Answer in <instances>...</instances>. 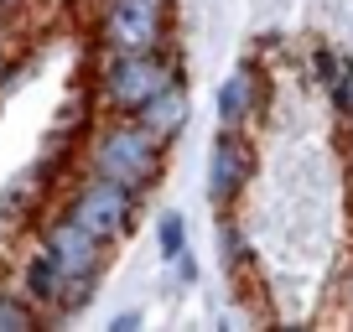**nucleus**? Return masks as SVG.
<instances>
[{"label": "nucleus", "mask_w": 353, "mask_h": 332, "mask_svg": "<svg viewBox=\"0 0 353 332\" xmlns=\"http://www.w3.org/2000/svg\"><path fill=\"white\" fill-rule=\"evenodd\" d=\"M42 249L63 265V276L68 280H99V270H104V249L110 244L99 239V234H88L83 223H73L63 213V218H52L42 229Z\"/></svg>", "instance_id": "nucleus-6"}, {"label": "nucleus", "mask_w": 353, "mask_h": 332, "mask_svg": "<svg viewBox=\"0 0 353 332\" xmlns=\"http://www.w3.org/2000/svg\"><path fill=\"white\" fill-rule=\"evenodd\" d=\"M141 327V311H120V317L110 322V332H135Z\"/></svg>", "instance_id": "nucleus-15"}, {"label": "nucleus", "mask_w": 353, "mask_h": 332, "mask_svg": "<svg viewBox=\"0 0 353 332\" xmlns=\"http://www.w3.org/2000/svg\"><path fill=\"white\" fill-rule=\"evenodd\" d=\"M343 63H348V52H338V47H312L307 52V68H312V78H317L322 89L343 73Z\"/></svg>", "instance_id": "nucleus-12"}, {"label": "nucleus", "mask_w": 353, "mask_h": 332, "mask_svg": "<svg viewBox=\"0 0 353 332\" xmlns=\"http://www.w3.org/2000/svg\"><path fill=\"white\" fill-rule=\"evenodd\" d=\"M156 239H161V255L176 260L182 249H188V223H182V213H161V223H156Z\"/></svg>", "instance_id": "nucleus-13"}, {"label": "nucleus", "mask_w": 353, "mask_h": 332, "mask_svg": "<svg viewBox=\"0 0 353 332\" xmlns=\"http://www.w3.org/2000/svg\"><path fill=\"white\" fill-rule=\"evenodd\" d=\"M11 6H21V0H0V11H11Z\"/></svg>", "instance_id": "nucleus-18"}, {"label": "nucleus", "mask_w": 353, "mask_h": 332, "mask_svg": "<svg viewBox=\"0 0 353 332\" xmlns=\"http://www.w3.org/2000/svg\"><path fill=\"white\" fill-rule=\"evenodd\" d=\"M343 156H348V172H353V120H348V130H343Z\"/></svg>", "instance_id": "nucleus-16"}, {"label": "nucleus", "mask_w": 353, "mask_h": 332, "mask_svg": "<svg viewBox=\"0 0 353 332\" xmlns=\"http://www.w3.org/2000/svg\"><path fill=\"white\" fill-rule=\"evenodd\" d=\"M348 301H353V265H348Z\"/></svg>", "instance_id": "nucleus-19"}, {"label": "nucleus", "mask_w": 353, "mask_h": 332, "mask_svg": "<svg viewBox=\"0 0 353 332\" xmlns=\"http://www.w3.org/2000/svg\"><path fill=\"white\" fill-rule=\"evenodd\" d=\"M42 322H47V311L26 291H0V332H37Z\"/></svg>", "instance_id": "nucleus-10"}, {"label": "nucleus", "mask_w": 353, "mask_h": 332, "mask_svg": "<svg viewBox=\"0 0 353 332\" xmlns=\"http://www.w3.org/2000/svg\"><path fill=\"white\" fill-rule=\"evenodd\" d=\"M68 286H73V280L63 276V265H57V260L47 255L42 244H37V255L21 265V291H26V296H32L42 311H52V317H57V311H63V296H68Z\"/></svg>", "instance_id": "nucleus-9"}, {"label": "nucleus", "mask_w": 353, "mask_h": 332, "mask_svg": "<svg viewBox=\"0 0 353 332\" xmlns=\"http://www.w3.org/2000/svg\"><path fill=\"white\" fill-rule=\"evenodd\" d=\"M327 99H332V110H338L343 120H353V57L343 63V73L327 83Z\"/></svg>", "instance_id": "nucleus-14"}, {"label": "nucleus", "mask_w": 353, "mask_h": 332, "mask_svg": "<svg viewBox=\"0 0 353 332\" xmlns=\"http://www.w3.org/2000/svg\"><path fill=\"white\" fill-rule=\"evenodd\" d=\"M219 265L229 270V276H244V270L254 265L250 239H244V234H239V223H229V218H219Z\"/></svg>", "instance_id": "nucleus-11"}, {"label": "nucleus", "mask_w": 353, "mask_h": 332, "mask_svg": "<svg viewBox=\"0 0 353 332\" xmlns=\"http://www.w3.org/2000/svg\"><path fill=\"white\" fill-rule=\"evenodd\" d=\"M254 182V145L244 141V130H219L208 151V198L213 208H234L244 198V187Z\"/></svg>", "instance_id": "nucleus-5"}, {"label": "nucleus", "mask_w": 353, "mask_h": 332, "mask_svg": "<svg viewBox=\"0 0 353 332\" xmlns=\"http://www.w3.org/2000/svg\"><path fill=\"white\" fill-rule=\"evenodd\" d=\"M104 52H161L172 47V0H104Z\"/></svg>", "instance_id": "nucleus-4"}, {"label": "nucleus", "mask_w": 353, "mask_h": 332, "mask_svg": "<svg viewBox=\"0 0 353 332\" xmlns=\"http://www.w3.org/2000/svg\"><path fill=\"white\" fill-rule=\"evenodd\" d=\"M166 151L172 145L141 125V114H114V120L99 125V135L88 141V172H99V177H114L135 192H151L166 172Z\"/></svg>", "instance_id": "nucleus-1"}, {"label": "nucleus", "mask_w": 353, "mask_h": 332, "mask_svg": "<svg viewBox=\"0 0 353 332\" xmlns=\"http://www.w3.org/2000/svg\"><path fill=\"white\" fill-rule=\"evenodd\" d=\"M265 110V89H260V68L239 63L219 89V130H244L254 114Z\"/></svg>", "instance_id": "nucleus-7"}, {"label": "nucleus", "mask_w": 353, "mask_h": 332, "mask_svg": "<svg viewBox=\"0 0 353 332\" xmlns=\"http://www.w3.org/2000/svg\"><path fill=\"white\" fill-rule=\"evenodd\" d=\"M63 213L73 223H83L88 234H99L104 244H120L125 234L135 229V213H141V192L125 187L114 177H99V172H88L73 192H68Z\"/></svg>", "instance_id": "nucleus-3"}, {"label": "nucleus", "mask_w": 353, "mask_h": 332, "mask_svg": "<svg viewBox=\"0 0 353 332\" xmlns=\"http://www.w3.org/2000/svg\"><path fill=\"white\" fill-rule=\"evenodd\" d=\"M135 114H141V125H151V130L172 145L176 135L188 130V78H172L166 89H156Z\"/></svg>", "instance_id": "nucleus-8"}, {"label": "nucleus", "mask_w": 353, "mask_h": 332, "mask_svg": "<svg viewBox=\"0 0 353 332\" xmlns=\"http://www.w3.org/2000/svg\"><path fill=\"white\" fill-rule=\"evenodd\" d=\"M6 68H11V63H6V47H0V78H6Z\"/></svg>", "instance_id": "nucleus-17"}, {"label": "nucleus", "mask_w": 353, "mask_h": 332, "mask_svg": "<svg viewBox=\"0 0 353 332\" xmlns=\"http://www.w3.org/2000/svg\"><path fill=\"white\" fill-rule=\"evenodd\" d=\"M172 78H182V63L172 52H110L99 68V99L114 114H135L156 89H166Z\"/></svg>", "instance_id": "nucleus-2"}]
</instances>
